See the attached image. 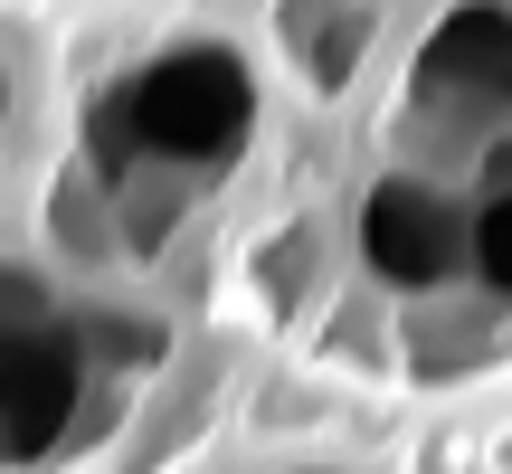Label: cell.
I'll return each instance as SVG.
<instances>
[{
	"label": "cell",
	"instance_id": "1",
	"mask_svg": "<svg viewBox=\"0 0 512 474\" xmlns=\"http://www.w3.org/2000/svg\"><path fill=\"white\" fill-rule=\"evenodd\" d=\"M247 124V76L228 48H181L162 57V67L133 86V133H143L152 152H181V162H209V152H228Z\"/></svg>",
	"mask_w": 512,
	"mask_h": 474
}]
</instances>
